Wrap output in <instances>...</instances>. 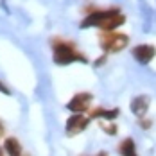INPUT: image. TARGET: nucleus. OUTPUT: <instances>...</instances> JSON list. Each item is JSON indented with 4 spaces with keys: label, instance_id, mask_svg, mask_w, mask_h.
<instances>
[{
    "label": "nucleus",
    "instance_id": "obj_12",
    "mask_svg": "<svg viewBox=\"0 0 156 156\" xmlns=\"http://www.w3.org/2000/svg\"><path fill=\"white\" fill-rule=\"evenodd\" d=\"M0 90H2V92H4V94H9V90H7V88H5V86H4V84H2V83H0Z\"/></svg>",
    "mask_w": 156,
    "mask_h": 156
},
{
    "label": "nucleus",
    "instance_id": "obj_4",
    "mask_svg": "<svg viewBox=\"0 0 156 156\" xmlns=\"http://www.w3.org/2000/svg\"><path fill=\"white\" fill-rule=\"evenodd\" d=\"M88 124H90V119L88 117H84L83 113H74L66 120V135L74 136V135H77L81 131H84L88 127Z\"/></svg>",
    "mask_w": 156,
    "mask_h": 156
},
{
    "label": "nucleus",
    "instance_id": "obj_2",
    "mask_svg": "<svg viewBox=\"0 0 156 156\" xmlns=\"http://www.w3.org/2000/svg\"><path fill=\"white\" fill-rule=\"evenodd\" d=\"M52 47H54V61L58 65H70L74 61H83L86 63V58L76 50V47L70 43V41H52Z\"/></svg>",
    "mask_w": 156,
    "mask_h": 156
},
{
    "label": "nucleus",
    "instance_id": "obj_1",
    "mask_svg": "<svg viewBox=\"0 0 156 156\" xmlns=\"http://www.w3.org/2000/svg\"><path fill=\"white\" fill-rule=\"evenodd\" d=\"M126 22V16L119 9H108V11H95L86 16V20L81 23V27H101L104 31H113Z\"/></svg>",
    "mask_w": 156,
    "mask_h": 156
},
{
    "label": "nucleus",
    "instance_id": "obj_7",
    "mask_svg": "<svg viewBox=\"0 0 156 156\" xmlns=\"http://www.w3.org/2000/svg\"><path fill=\"white\" fill-rule=\"evenodd\" d=\"M147 108H149V97H145V95L135 97L133 102H131V111H133L136 117H140V119L147 113Z\"/></svg>",
    "mask_w": 156,
    "mask_h": 156
},
{
    "label": "nucleus",
    "instance_id": "obj_13",
    "mask_svg": "<svg viewBox=\"0 0 156 156\" xmlns=\"http://www.w3.org/2000/svg\"><path fill=\"white\" fill-rule=\"evenodd\" d=\"M97 156H108V153H104V151H102V153H99Z\"/></svg>",
    "mask_w": 156,
    "mask_h": 156
},
{
    "label": "nucleus",
    "instance_id": "obj_11",
    "mask_svg": "<svg viewBox=\"0 0 156 156\" xmlns=\"http://www.w3.org/2000/svg\"><path fill=\"white\" fill-rule=\"evenodd\" d=\"M102 129L108 133V135H117V126H102Z\"/></svg>",
    "mask_w": 156,
    "mask_h": 156
},
{
    "label": "nucleus",
    "instance_id": "obj_8",
    "mask_svg": "<svg viewBox=\"0 0 156 156\" xmlns=\"http://www.w3.org/2000/svg\"><path fill=\"white\" fill-rule=\"evenodd\" d=\"M4 151L9 156H22V145L16 138H7L4 142Z\"/></svg>",
    "mask_w": 156,
    "mask_h": 156
},
{
    "label": "nucleus",
    "instance_id": "obj_3",
    "mask_svg": "<svg viewBox=\"0 0 156 156\" xmlns=\"http://www.w3.org/2000/svg\"><path fill=\"white\" fill-rule=\"evenodd\" d=\"M129 38L126 34H120V32H109V34H104L101 38V47L104 48L106 52H119L127 45Z\"/></svg>",
    "mask_w": 156,
    "mask_h": 156
},
{
    "label": "nucleus",
    "instance_id": "obj_9",
    "mask_svg": "<svg viewBox=\"0 0 156 156\" xmlns=\"http://www.w3.org/2000/svg\"><path fill=\"white\" fill-rule=\"evenodd\" d=\"M119 153L122 156H136V149H135V142L133 138H126L122 144L119 145Z\"/></svg>",
    "mask_w": 156,
    "mask_h": 156
},
{
    "label": "nucleus",
    "instance_id": "obj_6",
    "mask_svg": "<svg viewBox=\"0 0 156 156\" xmlns=\"http://www.w3.org/2000/svg\"><path fill=\"white\" fill-rule=\"evenodd\" d=\"M133 56H135V59L138 63L147 65L156 56V48L153 45H138V47L133 48Z\"/></svg>",
    "mask_w": 156,
    "mask_h": 156
},
{
    "label": "nucleus",
    "instance_id": "obj_14",
    "mask_svg": "<svg viewBox=\"0 0 156 156\" xmlns=\"http://www.w3.org/2000/svg\"><path fill=\"white\" fill-rule=\"evenodd\" d=\"M0 156H4V153H2V151H0Z\"/></svg>",
    "mask_w": 156,
    "mask_h": 156
},
{
    "label": "nucleus",
    "instance_id": "obj_15",
    "mask_svg": "<svg viewBox=\"0 0 156 156\" xmlns=\"http://www.w3.org/2000/svg\"><path fill=\"white\" fill-rule=\"evenodd\" d=\"M0 133H2V126H0Z\"/></svg>",
    "mask_w": 156,
    "mask_h": 156
},
{
    "label": "nucleus",
    "instance_id": "obj_10",
    "mask_svg": "<svg viewBox=\"0 0 156 156\" xmlns=\"http://www.w3.org/2000/svg\"><path fill=\"white\" fill-rule=\"evenodd\" d=\"M95 117H102V119H115V117H119V109H102V108H97L94 109L92 113H90V119H95Z\"/></svg>",
    "mask_w": 156,
    "mask_h": 156
},
{
    "label": "nucleus",
    "instance_id": "obj_5",
    "mask_svg": "<svg viewBox=\"0 0 156 156\" xmlns=\"http://www.w3.org/2000/svg\"><path fill=\"white\" fill-rule=\"evenodd\" d=\"M90 102H92V94H77L66 104V108L74 113H84L90 106Z\"/></svg>",
    "mask_w": 156,
    "mask_h": 156
}]
</instances>
